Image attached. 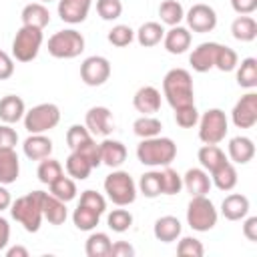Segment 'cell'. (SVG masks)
<instances>
[{"mask_svg": "<svg viewBox=\"0 0 257 257\" xmlns=\"http://www.w3.org/2000/svg\"><path fill=\"white\" fill-rule=\"evenodd\" d=\"M163 94L173 108L195 104V88L191 72L185 68H171L163 78Z\"/></svg>", "mask_w": 257, "mask_h": 257, "instance_id": "6da1fadb", "label": "cell"}, {"mask_svg": "<svg viewBox=\"0 0 257 257\" xmlns=\"http://www.w3.org/2000/svg\"><path fill=\"white\" fill-rule=\"evenodd\" d=\"M177 157V145L169 137H151L143 139L137 147V159L147 167H167Z\"/></svg>", "mask_w": 257, "mask_h": 257, "instance_id": "7a4b0ae2", "label": "cell"}, {"mask_svg": "<svg viewBox=\"0 0 257 257\" xmlns=\"http://www.w3.org/2000/svg\"><path fill=\"white\" fill-rule=\"evenodd\" d=\"M42 193L44 191H32L24 197H18L10 205V215L16 219L28 233H36L42 223Z\"/></svg>", "mask_w": 257, "mask_h": 257, "instance_id": "3957f363", "label": "cell"}, {"mask_svg": "<svg viewBox=\"0 0 257 257\" xmlns=\"http://www.w3.org/2000/svg\"><path fill=\"white\" fill-rule=\"evenodd\" d=\"M104 193H106V197L114 205L124 207V205L135 203V199H137V185H135L133 177L126 171H112L104 179Z\"/></svg>", "mask_w": 257, "mask_h": 257, "instance_id": "277c9868", "label": "cell"}, {"mask_svg": "<svg viewBox=\"0 0 257 257\" xmlns=\"http://www.w3.org/2000/svg\"><path fill=\"white\" fill-rule=\"evenodd\" d=\"M217 209L213 205L211 199H207V195L201 197H191V203L187 207V223L193 231L205 233L211 231L217 225Z\"/></svg>", "mask_w": 257, "mask_h": 257, "instance_id": "5b68a950", "label": "cell"}, {"mask_svg": "<svg viewBox=\"0 0 257 257\" xmlns=\"http://www.w3.org/2000/svg\"><path fill=\"white\" fill-rule=\"evenodd\" d=\"M60 122V108L54 102H40L24 112V128L30 135H42Z\"/></svg>", "mask_w": 257, "mask_h": 257, "instance_id": "8992f818", "label": "cell"}, {"mask_svg": "<svg viewBox=\"0 0 257 257\" xmlns=\"http://www.w3.org/2000/svg\"><path fill=\"white\" fill-rule=\"evenodd\" d=\"M84 50V36L74 30H58L48 38V52L54 58H76Z\"/></svg>", "mask_w": 257, "mask_h": 257, "instance_id": "52a82bcc", "label": "cell"}, {"mask_svg": "<svg viewBox=\"0 0 257 257\" xmlns=\"http://www.w3.org/2000/svg\"><path fill=\"white\" fill-rule=\"evenodd\" d=\"M42 30L32 28V26H22L14 40H12V56L18 62H30L38 56V50L42 46Z\"/></svg>", "mask_w": 257, "mask_h": 257, "instance_id": "ba28073f", "label": "cell"}, {"mask_svg": "<svg viewBox=\"0 0 257 257\" xmlns=\"http://www.w3.org/2000/svg\"><path fill=\"white\" fill-rule=\"evenodd\" d=\"M229 131L227 116L221 108H209L203 116H199V139L205 145H219Z\"/></svg>", "mask_w": 257, "mask_h": 257, "instance_id": "9c48e42d", "label": "cell"}, {"mask_svg": "<svg viewBox=\"0 0 257 257\" xmlns=\"http://www.w3.org/2000/svg\"><path fill=\"white\" fill-rule=\"evenodd\" d=\"M110 76V62L104 56H88L80 64V78L86 86H100Z\"/></svg>", "mask_w": 257, "mask_h": 257, "instance_id": "30bf717a", "label": "cell"}, {"mask_svg": "<svg viewBox=\"0 0 257 257\" xmlns=\"http://www.w3.org/2000/svg\"><path fill=\"white\" fill-rule=\"evenodd\" d=\"M231 120L237 128H251L257 122V94L247 92L243 94L231 110Z\"/></svg>", "mask_w": 257, "mask_h": 257, "instance_id": "8fae6325", "label": "cell"}, {"mask_svg": "<svg viewBox=\"0 0 257 257\" xmlns=\"http://www.w3.org/2000/svg\"><path fill=\"white\" fill-rule=\"evenodd\" d=\"M185 18H187V26L199 34L211 32L217 26V12L209 4H193L185 14Z\"/></svg>", "mask_w": 257, "mask_h": 257, "instance_id": "7c38bea8", "label": "cell"}, {"mask_svg": "<svg viewBox=\"0 0 257 257\" xmlns=\"http://www.w3.org/2000/svg\"><path fill=\"white\" fill-rule=\"evenodd\" d=\"M84 126L94 137H108L112 133V128H114L110 110L106 106H92V108H88V112L84 116Z\"/></svg>", "mask_w": 257, "mask_h": 257, "instance_id": "4fadbf2b", "label": "cell"}, {"mask_svg": "<svg viewBox=\"0 0 257 257\" xmlns=\"http://www.w3.org/2000/svg\"><path fill=\"white\" fill-rule=\"evenodd\" d=\"M219 46H221L219 42H203V44H199L189 56V62H191L193 70L209 72L211 68H215V58H217Z\"/></svg>", "mask_w": 257, "mask_h": 257, "instance_id": "5bb4252c", "label": "cell"}, {"mask_svg": "<svg viewBox=\"0 0 257 257\" xmlns=\"http://www.w3.org/2000/svg\"><path fill=\"white\" fill-rule=\"evenodd\" d=\"M92 0H58V16L62 22L80 24L86 20Z\"/></svg>", "mask_w": 257, "mask_h": 257, "instance_id": "9a60e30c", "label": "cell"}, {"mask_svg": "<svg viewBox=\"0 0 257 257\" xmlns=\"http://www.w3.org/2000/svg\"><path fill=\"white\" fill-rule=\"evenodd\" d=\"M211 177H209V173L205 171V169H197V167H193V169H189L187 173H185V177H183V187L187 189V193L191 195V197H201V195H207L209 191H211Z\"/></svg>", "mask_w": 257, "mask_h": 257, "instance_id": "2e32d148", "label": "cell"}, {"mask_svg": "<svg viewBox=\"0 0 257 257\" xmlns=\"http://www.w3.org/2000/svg\"><path fill=\"white\" fill-rule=\"evenodd\" d=\"M133 104L143 114H155L161 108V92L155 86H149V84L141 86L133 96Z\"/></svg>", "mask_w": 257, "mask_h": 257, "instance_id": "e0dca14e", "label": "cell"}, {"mask_svg": "<svg viewBox=\"0 0 257 257\" xmlns=\"http://www.w3.org/2000/svg\"><path fill=\"white\" fill-rule=\"evenodd\" d=\"M163 44L169 54H183L191 46V32L185 26H171V30L165 32Z\"/></svg>", "mask_w": 257, "mask_h": 257, "instance_id": "ac0fdd59", "label": "cell"}, {"mask_svg": "<svg viewBox=\"0 0 257 257\" xmlns=\"http://www.w3.org/2000/svg\"><path fill=\"white\" fill-rule=\"evenodd\" d=\"M181 231H183V225L177 217L173 215H165V217H159L155 221V227H153V233L157 237V241H163V243H173L181 237Z\"/></svg>", "mask_w": 257, "mask_h": 257, "instance_id": "d6986e66", "label": "cell"}, {"mask_svg": "<svg viewBox=\"0 0 257 257\" xmlns=\"http://www.w3.org/2000/svg\"><path fill=\"white\" fill-rule=\"evenodd\" d=\"M20 175V161L14 149H0V185L16 183Z\"/></svg>", "mask_w": 257, "mask_h": 257, "instance_id": "ffe728a7", "label": "cell"}, {"mask_svg": "<svg viewBox=\"0 0 257 257\" xmlns=\"http://www.w3.org/2000/svg\"><path fill=\"white\" fill-rule=\"evenodd\" d=\"M20 18H22V26H32V28H38V30H42L44 26L50 24V12L42 2L26 4L22 8Z\"/></svg>", "mask_w": 257, "mask_h": 257, "instance_id": "44dd1931", "label": "cell"}, {"mask_svg": "<svg viewBox=\"0 0 257 257\" xmlns=\"http://www.w3.org/2000/svg\"><path fill=\"white\" fill-rule=\"evenodd\" d=\"M221 213L229 221H241L249 213V199L245 195H239V193L227 195L221 203Z\"/></svg>", "mask_w": 257, "mask_h": 257, "instance_id": "7402d4cb", "label": "cell"}, {"mask_svg": "<svg viewBox=\"0 0 257 257\" xmlns=\"http://www.w3.org/2000/svg\"><path fill=\"white\" fill-rule=\"evenodd\" d=\"M22 151H24V155L30 161H42V159L50 157V153H52V141L44 133L42 135H30L24 141Z\"/></svg>", "mask_w": 257, "mask_h": 257, "instance_id": "603a6c76", "label": "cell"}, {"mask_svg": "<svg viewBox=\"0 0 257 257\" xmlns=\"http://www.w3.org/2000/svg\"><path fill=\"white\" fill-rule=\"evenodd\" d=\"M100 161L102 165L116 169L126 161V147L120 141H112V139H104L100 143Z\"/></svg>", "mask_w": 257, "mask_h": 257, "instance_id": "cb8c5ba5", "label": "cell"}, {"mask_svg": "<svg viewBox=\"0 0 257 257\" xmlns=\"http://www.w3.org/2000/svg\"><path fill=\"white\" fill-rule=\"evenodd\" d=\"M24 112H26V106H24V100L20 96L6 94L0 98V120L2 122L14 124L20 118H24Z\"/></svg>", "mask_w": 257, "mask_h": 257, "instance_id": "d4e9b609", "label": "cell"}, {"mask_svg": "<svg viewBox=\"0 0 257 257\" xmlns=\"http://www.w3.org/2000/svg\"><path fill=\"white\" fill-rule=\"evenodd\" d=\"M66 203L50 193H42V217L50 225H62L66 221Z\"/></svg>", "mask_w": 257, "mask_h": 257, "instance_id": "484cf974", "label": "cell"}, {"mask_svg": "<svg viewBox=\"0 0 257 257\" xmlns=\"http://www.w3.org/2000/svg\"><path fill=\"white\" fill-rule=\"evenodd\" d=\"M229 157L237 165H245L255 157V145L249 137H233L229 141Z\"/></svg>", "mask_w": 257, "mask_h": 257, "instance_id": "4316f807", "label": "cell"}, {"mask_svg": "<svg viewBox=\"0 0 257 257\" xmlns=\"http://www.w3.org/2000/svg\"><path fill=\"white\" fill-rule=\"evenodd\" d=\"M211 183L219 191H231V189H235V185H237V171H235V167L229 161H225L221 167H217L211 173Z\"/></svg>", "mask_w": 257, "mask_h": 257, "instance_id": "83f0119b", "label": "cell"}, {"mask_svg": "<svg viewBox=\"0 0 257 257\" xmlns=\"http://www.w3.org/2000/svg\"><path fill=\"white\" fill-rule=\"evenodd\" d=\"M197 159H199L201 167H203L205 171H209V173H213L217 167H221V165L227 161L225 153H223L217 145H203V147L199 149V153H197Z\"/></svg>", "mask_w": 257, "mask_h": 257, "instance_id": "f1b7e54d", "label": "cell"}, {"mask_svg": "<svg viewBox=\"0 0 257 257\" xmlns=\"http://www.w3.org/2000/svg\"><path fill=\"white\" fill-rule=\"evenodd\" d=\"M98 221H100V213L92 207L82 205V203H78V207L72 213V223L80 231H92L98 225Z\"/></svg>", "mask_w": 257, "mask_h": 257, "instance_id": "f546056e", "label": "cell"}, {"mask_svg": "<svg viewBox=\"0 0 257 257\" xmlns=\"http://www.w3.org/2000/svg\"><path fill=\"white\" fill-rule=\"evenodd\" d=\"M231 34L239 42H251L257 36V22L251 16H237L231 24Z\"/></svg>", "mask_w": 257, "mask_h": 257, "instance_id": "4dcf8cb0", "label": "cell"}, {"mask_svg": "<svg viewBox=\"0 0 257 257\" xmlns=\"http://www.w3.org/2000/svg\"><path fill=\"white\" fill-rule=\"evenodd\" d=\"M135 34H137V40H139L141 46L151 48V46H157L163 40L165 28L159 22H145V24H141V28Z\"/></svg>", "mask_w": 257, "mask_h": 257, "instance_id": "1f68e13d", "label": "cell"}, {"mask_svg": "<svg viewBox=\"0 0 257 257\" xmlns=\"http://www.w3.org/2000/svg\"><path fill=\"white\" fill-rule=\"evenodd\" d=\"M90 171H92L90 163H88L80 153L72 151V153L66 157V173H68V177H72V179H76V181H84V179H88Z\"/></svg>", "mask_w": 257, "mask_h": 257, "instance_id": "d6a6232c", "label": "cell"}, {"mask_svg": "<svg viewBox=\"0 0 257 257\" xmlns=\"http://www.w3.org/2000/svg\"><path fill=\"white\" fill-rule=\"evenodd\" d=\"M159 16H161V22H163V24L179 26L181 20L185 18L183 4H181L179 0H165V2H161V6H159Z\"/></svg>", "mask_w": 257, "mask_h": 257, "instance_id": "836d02e7", "label": "cell"}, {"mask_svg": "<svg viewBox=\"0 0 257 257\" xmlns=\"http://www.w3.org/2000/svg\"><path fill=\"white\" fill-rule=\"evenodd\" d=\"M110 237L106 233H92L86 239L84 251L88 257H108L110 255Z\"/></svg>", "mask_w": 257, "mask_h": 257, "instance_id": "e575fe53", "label": "cell"}, {"mask_svg": "<svg viewBox=\"0 0 257 257\" xmlns=\"http://www.w3.org/2000/svg\"><path fill=\"white\" fill-rule=\"evenodd\" d=\"M237 84L241 88H255L257 86V60L253 56L241 60L237 68Z\"/></svg>", "mask_w": 257, "mask_h": 257, "instance_id": "d590c367", "label": "cell"}, {"mask_svg": "<svg viewBox=\"0 0 257 257\" xmlns=\"http://www.w3.org/2000/svg\"><path fill=\"white\" fill-rule=\"evenodd\" d=\"M161 128H163L161 120L155 118L153 114H143V116H139V118L133 122V131H135V135L141 137V139L157 137V135H161Z\"/></svg>", "mask_w": 257, "mask_h": 257, "instance_id": "8d00e7d4", "label": "cell"}, {"mask_svg": "<svg viewBox=\"0 0 257 257\" xmlns=\"http://www.w3.org/2000/svg\"><path fill=\"white\" fill-rule=\"evenodd\" d=\"M48 189H50V195H54L56 199H60L64 203H68V201H72L76 197V183H74L72 177H64L62 175L54 183H50Z\"/></svg>", "mask_w": 257, "mask_h": 257, "instance_id": "74e56055", "label": "cell"}, {"mask_svg": "<svg viewBox=\"0 0 257 257\" xmlns=\"http://www.w3.org/2000/svg\"><path fill=\"white\" fill-rule=\"evenodd\" d=\"M36 177H38L40 183L50 185V183H54L58 177H62V165H60L58 161L46 157V159L40 161V165H38V169H36Z\"/></svg>", "mask_w": 257, "mask_h": 257, "instance_id": "f35d334b", "label": "cell"}, {"mask_svg": "<svg viewBox=\"0 0 257 257\" xmlns=\"http://www.w3.org/2000/svg\"><path fill=\"white\" fill-rule=\"evenodd\" d=\"M139 189L147 199H155L159 195H163V187H161V171H149L141 177L139 181Z\"/></svg>", "mask_w": 257, "mask_h": 257, "instance_id": "ab89813d", "label": "cell"}, {"mask_svg": "<svg viewBox=\"0 0 257 257\" xmlns=\"http://www.w3.org/2000/svg\"><path fill=\"white\" fill-rule=\"evenodd\" d=\"M161 187H163V195H177L183 189V177L167 165L161 171Z\"/></svg>", "mask_w": 257, "mask_h": 257, "instance_id": "60d3db41", "label": "cell"}, {"mask_svg": "<svg viewBox=\"0 0 257 257\" xmlns=\"http://www.w3.org/2000/svg\"><path fill=\"white\" fill-rule=\"evenodd\" d=\"M106 38H108V42H110L112 46L122 48V46H128V44L135 40V30H133L131 26H126V24H116V26H112V28L108 30Z\"/></svg>", "mask_w": 257, "mask_h": 257, "instance_id": "b9f144b4", "label": "cell"}, {"mask_svg": "<svg viewBox=\"0 0 257 257\" xmlns=\"http://www.w3.org/2000/svg\"><path fill=\"white\" fill-rule=\"evenodd\" d=\"M237 64H239V56H237V52L233 50V48H229V46H219V50H217V58H215V68H219L221 72H231V70H235L237 68Z\"/></svg>", "mask_w": 257, "mask_h": 257, "instance_id": "7bdbcfd3", "label": "cell"}, {"mask_svg": "<svg viewBox=\"0 0 257 257\" xmlns=\"http://www.w3.org/2000/svg\"><path fill=\"white\" fill-rule=\"evenodd\" d=\"M106 223L114 233H124L133 225V215L126 209H112L106 217Z\"/></svg>", "mask_w": 257, "mask_h": 257, "instance_id": "ee69618b", "label": "cell"}, {"mask_svg": "<svg viewBox=\"0 0 257 257\" xmlns=\"http://www.w3.org/2000/svg\"><path fill=\"white\" fill-rule=\"evenodd\" d=\"M175 122H177L181 128H193V126L199 122V112H197L195 104L175 108Z\"/></svg>", "mask_w": 257, "mask_h": 257, "instance_id": "f6af8a7d", "label": "cell"}, {"mask_svg": "<svg viewBox=\"0 0 257 257\" xmlns=\"http://www.w3.org/2000/svg\"><path fill=\"white\" fill-rule=\"evenodd\" d=\"M92 139V135L88 133V128L84 126V124H72L68 131H66V145L72 149V151H76L80 145H84L86 141H90Z\"/></svg>", "mask_w": 257, "mask_h": 257, "instance_id": "bcb514c9", "label": "cell"}, {"mask_svg": "<svg viewBox=\"0 0 257 257\" xmlns=\"http://www.w3.org/2000/svg\"><path fill=\"white\" fill-rule=\"evenodd\" d=\"M177 253H179L181 257H203L205 247H203V243H201L199 239H195V237H183V239L179 241V245H177Z\"/></svg>", "mask_w": 257, "mask_h": 257, "instance_id": "7dc6e473", "label": "cell"}, {"mask_svg": "<svg viewBox=\"0 0 257 257\" xmlns=\"http://www.w3.org/2000/svg\"><path fill=\"white\" fill-rule=\"evenodd\" d=\"M96 12L102 20H116L122 14L120 0H96Z\"/></svg>", "mask_w": 257, "mask_h": 257, "instance_id": "c3c4849f", "label": "cell"}, {"mask_svg": "<svg viewBox=\"0 0 257 257\" xmlns=\"http://www.w3.org/2000/svg\"><path fill=\"white\" fill-rule=\"evenodd\" d=\"M76 153H80V155L90 163L92 169H96L98 165H102V161H100V145H96L92 139L86 141L84 145H80V147L76 149Z\"/></svg>", "mask_w": 257, "mask_h": 257, "instance_id": "681fc988", "label": "cell"}, {"mask_svg": "<svg viewBox=\"0 0 257 257\" xmlns=\"http://www.w3.org/2000/svg\"><path fill=\"white\" fill-rule=\"evenodd\" d=\"M80 203H82V205H86V207H92V209H96L100 215L106 211V201H104V197H102L100 193L92 191V189H86V191H82V195H80Z\"/></svg>", "mask_w": 257, "mask_h": 257, "instance_id": "f907efd6", "label": "cell"}, {"mask_svg": "<svg viewBox=\"0 0 257 257\" xmlns=\"http://www.w3.org/2000/svg\"><path fill=\"white\" fill-rule=\"evenodd\" d=\"M18 143V133L10 124H0V149H14Z\"/></svg>", "mask_w": 257, "mask_h": 257, "instance_id": "816d5d0a", "label": "cell"}, {"mask_svg": "<svg viewBox=\"0 0 257 257\" xmlns=\"http://www.w3.org/2000/svg\"><path fill=\"white\" fill-rule=\"evenodd\" d=\"M231 6L239 16H247L257 10V0H231Z\"/></svg>", "mask_w": 257, "mask_h": 257, "instance_id": "f5cc1de1", "label": "cell"}, {"mask_svg": "<svg viewBox=\"0 0 257 257\" xmlns=\"http://www.w3.org/2000/svg\"><path fill=\"white\" fill-rule=\"evenodd\" d=\"M110 255L112 257H133L135 255V247L126 241H116L110 245Z\"/></svg>", "mask_w": 257, "mask_h": 257, "instance_id": "db71d44e", "label": "cell"}, {"mask_svg": "<svg viewBox=\"0 0 257 257\" xmlns=\"http://www.w3.org/2000/svg\"><path fill=\"white\" fill-rule=\"evenodd\" d=\"M14 74V60L6 54V52H0V80H6Z\"/></svg>", "mask_w": 257, "mask_h": 257, "instance_id": "11a10c76", "label": "cell"}, {"mask_svg": "<svg viewBox=\"0 0 257 257\" xmlns=\"http://www.w3.org/2000/svg\"><path fill=\"white\" fill-rule=\"evenodd\" d=\"M243 235L249 239V241H257V217H247L245 223H243Z\"/></svg>", "mask_w": 257, "mask_h": 257, "instance_id": "9f6ffc18", "label": "cell"}, {"mask_svg": "<svg viewBox=\"0 0 257 257\" xmlns=\"http://www.w3.org/2000/svg\"><path fill=\"white\" fill-rule=\"evenodd\" d=\"M8 241H10V225H8V221L0 215V251L6 249Z\"/></svg>", "mask_w": 257, "mask_h": 257, "instance_id": "6f0895ef", "label": "cell"}, {"mask_svg": "<svg viewBox=\"0 0 257 257\" xmlns=\"http://www.w3.org/2000/svg\"><path fill=\"white\" fill-rule=\"evenodd\" d=\"M10 205H12V197H10L8 189H6L4 185H0V213H2L4 209H8Z\"/></svg>", "mask_w": 257, "mask_h": 257, "instance_id": "680465c9", "label": "cell"}, {"mask_svg": "<svg viewBox=\"0 0 257 257\" xmlns=\"http://www.w3.org/2000/svg\"><path fill=\"white\" fill-rule=\"evenodd\" d=\"M6 257H28V249L22 247V245H16V247H10L6 251Z\"/></svg>", "mask_w": 257, "mask_h": 257, "instance_id": "91938a15", "label": "cell"}, {"mask_svg": "<svg viewBox=\"0 0 257 257\" xmlns=\"http://www.w3.org/2000/svg\"><path fill=\"white\" fill-rule=\"evenodd\" d=\"M40 2H52V0H40Z\"/></svg>", "mask_w": 257, "mask_h": 257, "instance_id": "94428289", "label": "cell"}, {"mask_svg": "<svg viewBox=\"0 0 257 257\" xmlns=\"http://www.w3.org/2000/svg\"><path fill=\"white\" fill-rule=\"evenodd\" d=\"M0 52H2V50H0Z\"/></svg>", "mask_w": 257, "mask_h": 257, "instance_id": "6125c7cd", "label": "cell"}]
</instances>
